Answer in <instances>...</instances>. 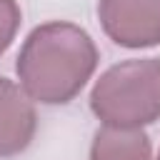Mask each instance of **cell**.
Returning a JSON list of instances; mask_svg holds the SVG:
<instances>
[{
  "label": "cell",
  "instance_id": "7",
  "mask_svg": "<svg viewBox=\"0 0 160 160\" xmlns=\"http://www.w3.org/2000/svg\"><path fill=\"white\" fill-rule=\"evenodd\" d=\"M155 160H160V150H158V158H155Z\"/></svg>",
  "mask_w": 160,
  "mask_h": 160
},
{
  "label": "cell",
  "instance_id": "5",
  "mask_svg": "<svg viewBox=\"0 0 160 160\" xmlns=\"http://www.w3.org/2000/svg\"><path fill=\"white\" fill-rule=\"evenodd\" d=\"M90 160H152V142L142 128L102 125L92 135Z\"/></svg>",
  "mask_w": 160,
  "mask_h": 160
},
{
  "label": "cell",
  "instance_id": "3",
  "mask_svg": "<svg viewBox=\"0 0 160 160\" xmlns=\"http://www.w3.org/2000/svg\"><path fill=\"white\" fill-rule=\"evenodd\" d=\"M102 32L120 48L160 45V0H98Z\"/></svg>",
  "mask_w": 160,
  "mask_h": 160
},
{
  "label": "cell",
  "instance_id": "1",
  "mask_svg": "<svg viewBox=\"0 0 160 160\" xmlns=\"http://www.w3.org/2000/svg\"><path fill=\"white\" fill-rule=\"evenodd\" d=\"M100 52L88 30L75 22L50 20L25 38L15 72L32 102L65 105L80 95L98 68Z\"/></svg>",
  "mask_w": 160,
  "mask_h": 160
},
{
  "label": "cell",
  "instance_id": "2",
  "mask_svg": "<svg viewBox=\"0 0 160 160\" xmlns=\"http://www.w3.org/2000/svg\"><path fill=\"white\" fill-rule=\"evenodd\" d=\"M90 110L102 125L115 128L160 120V60L130 58L110 65L90 90Z\"/></svg>",
  "mask_w": 160,
  "mask_h": 160
},
{
  "label": "cell",
  "instance_id": "6",
  "mask_svg": "<svg viewBox=\"0 0 160 160\" xmlns=\"http://www.w3.org/2000/svg\"><path fill=\"white\" fill-rule=\"evenodd\" d=\"M20 22H22V12L18 0H0V55H5V50L12 45Z\"/></svg>",
  "mask_w": 160,
  "mask_h": 160
},
{
  "label": "cell",
  "instance_id": "4",
  "mask_svg": "<svg viewBox=\"0 0 160 160\" xmlns=\"http://www.w3.org/2000/svg\"><path fill=\"white\" fill-rule=\"evenodd\" d=\"M38 130V112L28 92L0 75V158H12L28 150Z\"/></svg>",
  "mask_w": 160,
  "mask_h": 160
}]
</instances>
